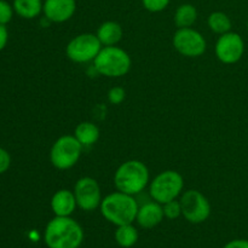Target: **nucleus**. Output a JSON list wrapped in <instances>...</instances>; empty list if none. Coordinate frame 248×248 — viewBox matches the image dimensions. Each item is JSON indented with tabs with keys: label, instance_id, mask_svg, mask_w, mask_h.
Listing matches in <instances>:
<instances>
[{
	"label": "nucleus",
	"instance_id": "f257e3e1",
	"mask_svg": "<svg viewBox=\"0 0 248 248\" xmlns=\"http://www.w3.org/2000/svg\"><path fill=\"white\" fill-rule=\"evenodd\" d=\"M44 241L48 248H79L84 241V230L72 217L55 216L46 225Z\"/></svg>",
	"mask_w": 248,
	"mask_h": 248
},
{
	"label": "nucleus",
	"instance_id": "f03ea898",
	"mask_svg": "<svg viewBox=\"0 0 248 248\" xmlns=\"http://www.w3.org/2000/svg\"><path fill=\"white\" fill-rule=\"evenodd\" d=\"M138 208V202L132 195L121 193L119 190L102 199L99 206L104 219L116 227L132 224L137 218Z\"/></svg>",
	"mask_w": 248,
	"mask_h": 248
},
{
	"label": "nucleus",
	"instance_id": "7ed1b4c3",
	"mask_svg": "<svg viewBox=\"0 0 248 248\" xmlns=\"http://www.w3.org/2000/svg\"><path fill=\"white\" fill-rule=\"evenodd\" d=\"M150 182L149 170L140 160H128L116 170L114 174V186L121 193L137 195L142 193Z\"/></svg>",
	"mask_w": 248,
	"mask_h": 248
},
{
	"label": "nucleus",
	"instance_id": "20e7f679",
	"mask_svg": "<svg viewBox=\"0 0 248 248\" xmlns=\"http://www.w3.org/2000/svg\"><path fill=\"white\" fill-rule=\"evenodd\" d=\"M94 68L107 78H121L131 69L130 55L118 46H104L93 61Z\"/></svg>",
	"mask_w": 248,
	"mask_h": 248
},
{
	"label": "nucleus",
	"instance_id": "39448f33",
	"mask_svg": "<svg viewBox=\"0 0 248 248\" xmlns=\"http://www.w3.org/2000/svg\"><path fill=\"white\" fill-rule=\"evenodd\" d=\"M184 179L179 172L167 170L157 174L149 184L150 198L156 202L164 203L176 200L182 195Z\"/></svg>",
	"mask_w": 248,
	"mask_h": 248
},
{
	"label": "nucleus",
	"instance_id": "423d86ee",
	"mask_svg": "<svg viewBox=\"0 0 248 248\" xmlns=\"http://www.w3.org/2000/svg\"><path fill=\"white\" fill-rule=\"evenodd\" d=\"M82 145L75 136H61L52 144L50 150V160L57 170H69L79 161L82 153Z\"/></svg>",
	"mask_w": 248,
	"mask_h": 248
},
{
	"label": "nucleus",
	"instance_id": "0eeeda50",
	"mask_svg": "<svg viewBox=\"0 0 248 248\" xmlns=\"http://www.w3.org/2000/svg\"><path fill=\"white\" fill-rule=\"evenodd\" d=\"M179 202L182 206V216L191 224L206 222L211 216V203L201 191H186L182 194Z\"/></svg>",
	"mask_w": 248,
	"mask_h": 248
},
{
	"label": "nucleus",
	"instance_id": "6e6552de",
	"mask_svg": "<svg viewBox=\"0 0 248 248\" xmlns=\"http://www.w3.org/2000/svg\"><path fill=\"white\" fill-rule=\"evenodd\" d=\"M103 45L96 34L84 33L75 36L68 43L65 53L75 63H87L94 61Z\"/></svg>",
	"mask_w": 248,
	"mask_h": 248
},
{
	"label": "nucleus",
	"instance_id": "1a4fd4ad",
	"mask_svg": "<svg viewBox=\"0 0 248 248\" xmlns=\"http://www.w3.org/2000/svg\"><path fill=\"white\" fill-rule=\"evenodd\" d=\"M173 46L181 55L196 58L205 53L207 43L200 31L190 28H178L173 35Z\"/></svg>",
	"mask_w": 248,
	"mask_h": 248
},
{
	"label": "nucleus",
	"instance_id": "9d476101",
	"mask_svg": "<svg viewBox=\"0 0 248 248\" xmlns=\"http://www.w3.org/2000/svg\"><path fill=\"white\" fill-rule=\"evenodd\" d=\"M74 195L78 207L91 212L98 208L102 202V191L98 182L92 177H82L74 186Z\"/></svg>",
	"mask_w": 248,
	"mask_h": 248
},
{
	"label": "nucleus",
	"instance_id": "9b49d317",
	"mask_svg": "<svg viewBox=\"0 0 248 248\" xmlns=\"http://www.w3.org/2000/svg\"><path fill=\"white\" fill-rule=\"evenodd\" d=\"M216 56L224 64H234L242 58L245 53V41L240 34L228 31L218 38L215 47Z\"/></svg>",
	"mask_w": 248,
	"mask_h": 248
},
{
	"label": "nucleus",
	"instance_id": "f8f14e48",
	"mask_svg": "<svg viewBox=\"0 0 248 248\" xmlns=\"http://www.w3.org/2000/svg\"><path fill=\"white\" fill-rule=\"evenodd\" d=\"M77 11L75 0H45L43 12L48 21L53 23H63L74 16Z\"/></svg>",
	"mask_w": 248,
	"mask_h": 248
},
{
	"label": "nucleus",
	"instance_id": "ddd939ff",
	"mask_svg": "<svg viewBox=\"0 0 248 248\" xmlns=\"http://www.w3.org/2000/svg\"><path fill=\"white\" fill-rule=\"evenodd\" d=\"M164 218L165 215L162 205L153 200L140 206L136 222L143 229H153L157 227L164 220Z\"/></svg>",
	"mask_w": 248,
	"mask_h": 248
},
{
	"label": "nucleus",
	"instance_id": "4468645a",
	"mask_svg": "<svg viewBox=\"0 0 248 248\" xmlns=\"http://www.w3.org/2000/svg\"><path fill=\"white\" fill-rule=\"evenodd\" d=\"M78 203L74 191L61 189L56 191L51 199V210L57 217H70L77 210Z\"/></svg>",
	"mask_w": 248,
	"mask_h": 248
},
{
	"label": "nucleus",
	"instance_id": "2eb2a0df",
	"mask_svg": "<svg viewBox=\"0 0 248 248\" xmlns=\"http://www.w3.org/2000/svg\"><path fill=\"white\" fill-rule=\"evenodd\" d=\"M96 35L103 46H115L123 39L124 31L118 22L107 21L98 27Z\"/></svg>",
	"mask_w": 248,
	"mask_h": 248
},
{
	"label": "nucleus",
	"instance_id": "dca6fc26",
	"mask_svg": "<svg viewBox=\"0 0 248 248\" xmlns=\"http://www.w3.org/2000/svg\"><path fill=\"white\" fill-rule=\"evenodd\" d=\"M74 136L82 147H91L99 140V128L90 121H82L75 127Z\"/></svg>",
	"mask_w": 248,
	"mask_h": 248
},
{
	"label": "nucleus",
	"instance_id": "f3484780",
	"mask_svg": "<svg viewBox=\"0 0 248 248\" xmlns=\"http://www.w3.org/2000/svg\"><path fill=\"white\" fill-rule=\"evenodd\" d=\"M41 0H14V10L18 16L26 19H33L43 11Z\"/></svg>",
	"mask_w": 248,
	"mask_h": 248
},
{
	"label": "nucleus",
	"instance_id": "a211bd4d",
	"mask_svg": "<svg viewBox=\"0 0 248 248\" xmlns=\"http://www.w3.org/2000/svg\"><path fill=\"white\" fill-rule=\"evenodd\" d=\"M198 19V10L191 4H183L174 12V23L178 28H190Z\"/></svg>",
	"mask_w": 248,
	"mask_h": 248
},
{
	"label": "nucleus",
	"instance_id": "6ab92c4d",
	"mask_svg": "<svg viewBox=\"0 0 248 248\" xmlns=\"http://www.w3.org/2000/svg\"><path fill=\"white\" fill-rule=\"evenodd\" d=\"M116 244L123 248H130L135 246L138 241V230L133 227L132 224H125L120 225V227L116 228L115 234Z\"/></svg>",
	"mask_w": 248,
	"mask_h": 248
},
{
	"label": "nucleus",
	"instance_id": "aec40b11",
	"mask_svg": "<svg viewBox=\"0 0 248 248\" xmlns=\"http://www.w3.org/2000/svg\"><path fill=\"white\" fill-rule=\"evenodd\" d=\"M207 26L213 33L222 35L232 31V19L224 12L216 11L208 16Z\"/></svg>",
	"mask_w": 248,
	"mask_h": 248
},
{
	"label": "nucleus",
	"instance_id": "412c9836",
	"mask_svg": "<svg viewBox=\"0 0 248 248\" xmlns=\"http://www.w3.org/2000/svg\"><path fill=\"white\" fill-rule=\"evenodd\" d=\"M164 208V215L167 219H177L182 216V206L179 200H172L162 205Z\"/></svg>",
	"mask_w": 248,
	"mask_h": 248
},
{
	"label": "nucleus",
	"instance_id": "4be33fe9",
	"mask_svg": "<svg viewBox=\"0 0 248 248\" xmlns=\"http://www.w3.org/2000/svg\"><path fill=\"white\" fill-rule=\"evenodd\" d=\"M126 98V91L124 87L121 86H114L109 90L108 92V99L111 104L114 106H119L123 103Z\"/></svg>",
	"mask_w": 248,
	"mask_h": 248
},
{
	"label": "nucleus",
	"instance_id": "5701e85b",
	"mask_svg": "<svg viewBox=\"0 0 248 248\" xmlns=\"http://www.w3.org/2000/svg\"><path fill=\"white\" fill-rule=\"evenodd\" d=\"M171 0H142L145 10L149 12H161L169 6Z\"/></svg>",
	"mask_w": 248,
	"mask_h": 248
},
{
	"label": "nucleus",
	"instance_id": "b1692460",
	"mask_svg": "<svg viewBox=\"0 0 248 248\" xmlns=\"http://www.w3.org/2000/svg\"><path fill=\"white\" fill-rule=\"evenodd\" d=\"M14 6L9 4L6 0H0V24H7L14 15Z\"/></svg>",
	"mask_w": 248,
	"mask_h": 248
},
{
	"label": "nucleus",
	"instance_id": "393cba45",
	"mask_svg": "<svg viewBox=\"0 0 248 248\" xmlns=\"http://www.w3.org/2000/svg\"><path fill=\"white\" fill-rule=\"evenodd\" d=\"M10 164H11V157L10 154L5 149L0 148V174L6 172L9 170Z\"/></svg>",
	"mask_w": 248,
	"mask_h": 248
},
{
	"label": "nucleus",
	"instance_id": "a878e982",
	"mask_svg": "<svg viewBox=\"0 0 248 248\" xmlns=\"http://www.w3.org/2000/svg\"><path fill=\"white\" fill-rule=\"evenodd\" d=\"M223 248H248V240L246 239L232 240V241H229L228 244H225Z\"/></svg>",
	"mask_w": 248,
	"mask_h": 248
},
{
	"label": "nucleus",
	"instance_id": "bb28decb",
	"mask_svg": "<svg viewBox=\"0 0 248 248\" xmlns=\"http://www.w3.org/2000/svg\"><path fill=\"white\" fill-rule=\"evenodd\" d=\"M7 39H9V33L4 24H0V51L6 46Z\"/></svg>",
	"mask_w": 248,
	"mask_h": 248
},
{
	"label": "nucleus",
	"instance_id": "cd10ccee",
	"mask_svg": "<svg viewBox=\"0 0 248 248\" xmlns=\"http://www.w3.org/2000/svg\"><path fill=\"white\" fill-rule=\"evenodd\" d=\"M247 31H248V19H247Z\"/></svg>",
	"mask_w": 248,
	"mask_h": 248
}]
</instances>
